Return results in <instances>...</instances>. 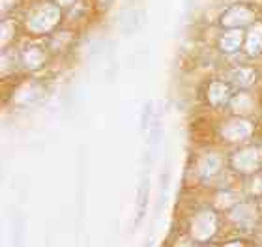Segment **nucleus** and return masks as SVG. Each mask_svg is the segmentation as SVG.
Masks as SVG:
<instances>
[{
    "label": "nucleus",
    "instance_id": "f03ea898",
    "mask_svg": "<svg viewBox=\"0 0 262 247\" xmlns=\"http://www.w3.org/2000/svg\"><path fill=\"white\" fill-rule=\"evenodd\" d=\"M150 110H152V103H146V105H144V110H142V120H141V129H142V131H146V127H148Z\"/></svg>",
    "mask_w": 262,
    "mask_h": 247
},
{
    "label": "nucleus",
    "instance_id": "f257e3e1",
    "mask_svg": "<svg viewBox=\"0 0 262 247\" xmlns=\"http://www.w3.org/2000/svg\"><path fill=\"white\" fill-rule=\"evenodd\" d=\"M148 204V176H142L139 184V193H137V221L135 225H141L144 215H146Z\"/></svg>",
    "mask_w": 262,
    "mask_h": 247
}]
</instances>
